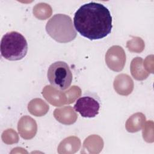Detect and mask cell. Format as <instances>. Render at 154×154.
Listing matches in <instances>:
<instances>
[{
    "label": "cell",
    "instance_id": "cell-1",
    "mask_svg": "<svg viewBox=\"0 0 154 154\" xmlns=\"http://www.w3.org/2000/svg\"><path fill=\"white\" fill-rule=\"evenodd\" d=\"M73 24L82 36L90 40H99L111 33L112 16L105 5L91 2L77 10L74 15Z\"/></svg>",
    "mask_w": 154,
    "mask_h": 154
},
{
    "label": "cell",
    "instance_id": "cell-2",
    "mask_svg": "<svg viewBox=\"0 0 154 154\" xmlns=\"http://www.w3.org/2000/svg\"><path fill=\"white\" fill-rule=\"evenodd\" d=\"M47 33L59 43H67L76 37V32L73 25L72 19L64 14H56L46 25Z\"/></svg>",
    "mask_w": 154,
    "mask_h": 154
},
{
    "label": "cell",
    "instance_id": "cell-3",
    "mask_svg": "<svg viewBox=\"0 0 154 154\" xmlns=\"http://www.w3.org/2000/svg\"><path fill=\"white\" fill-rule=\"evenodd\" d=\"M28 51L26 38L17 31H10L5 34L1 41V54L10 61L20 60Z\"/></svg>",
    "mask_w": 154,
    "mask_h": 154
},
{
    "label": "cell",
    "instance_id": "cell-4",
    "mask_svg": "<svg viewBox=\"0 0 154 154\" xmlns=\"http://www.w3.org/2000/svg\"><path fill=\"white\" fill-rule=\"evenodd\" d=\"M47 76L50 84L57 89L68 88L72 81V73L69 65L64 61H56L49 67Z\"/></svg>",
    "mask_w": 154,
    "mask_h": 154
},
{
    "label": "cell",
    "instance_id": "cell-5",
    "mask_svg": "<svg viewBox=\"0 0 154 154\" xmlns=\"http://www.w3.org/2000/svg\"><path fill=\"white\" fill-rule=\"evenodd\" d=\"M74 108L82 117L92 118L99 114L100 103L93 97L83 96L76 100Z\"/></svg>",
    "mask_w": 154,
    "mask_h": 154
},
{
    "label": "cell",
    "instance_id": "cell-6",
    "mask_svg": "<svg viewBox=\"0 0 154 154\" xmlns=\"http://www.w3.org/2000/svg\"><path fill=\"white\" fill-rule=\"evenodd\" d=\"M105 61L108 67L116 72L121 71L125 66L126 55L123 48L119 46L110 48L106 55Z\"/></svg>",
    "mask_w": 154,
    "mask_h": 154
},
{
    "label": "cell",
    "instance_id": "cell-7",
    "mask_svg": "<svg viewBox=\"0 0 154 154\" xmlns=\"http://www.w3.org/2000/svg\"><path fill=\"white\" fill-rule=\"evenodd\" d=\"M116 79L117 80H119L120 82H121L120 83H118V82H116L114 81V88L117 91V92L119 94H122V95H128V94H129L130 93L126 89V88L125 87V85L133 88L134 84H133V81L131 79V78L127 75L122 74V75H118L117 76ZM128 88L129 89V88ZM129 90L132 91L131 89H129Z\"/></svg>",
    "mask_w": 154,
    "mask_h": 154
}]
</instances>
